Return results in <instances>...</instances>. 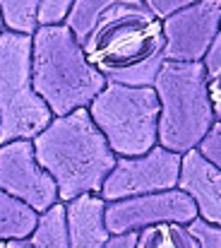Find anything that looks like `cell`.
I'll return each mask as SVG.
<instances>
[{"mask_svg": "<svg viewBox=\"0 0 221 248\" xmlns=\"http://www.w3.org/2000/svg\"><path fill=\"white\" fill-rule=\"evenodd\" d=\"M195 217H197V205L180 188L113 200V202H106V210H103V222H106L108 234L140 232V229L166 224V222L190 224Z\"/></svg>", "mask_w": 221, "mask_h": 248, "instance_id": "cell-8", "label": "cell"}, {"mask_svg": "<svg viewBox=\"0 0 221 248\" xmlns=\"http://www.w3.org/2000/svg\"><path fill=\"white\" fill-rule=\"evenodd\" d=\"M116 2H120V0H73V5L65 15V24L70 27V31L77 36L79 44L89 36L99 15L106 12ZM137 2H145V0H137Z\"/></svg>", "mask_w": 221, "mask_h": 248, "instance_id": "cell-16", "label": "cell"}, {"mask_svg": "<svg viewBox=\"0 0 221 248\" xmlns=\"http://www.w3.org/2000/svg\"><path fill=\"white\" fill-rule=\"evenodd\" d=\"M63 205H65L70 248H103L111 236L103 222L106 200L101 195H79Z\"/></svg>", "mask_w": 221, "mask_h": 248, "instance_id": "cell-12", "label": "cell"}, {"mask_svg": "<svg viewBox=\"0 0 221 248\" xmlns=\"http://www.w3.org/2000/svg\"><path fill=\"white\" fill-rule=\"evenodd\" d=\"M73 0H41L39 5V24H58L65 22V15L70 10Z\"/></svg>", "mask_w": 221, "mask_h": 248, "instance_id": "cell-21", "label": "cell"}, {"mask_svg": "<svg viewBox=\"0 0 221 248\" xmlns=\"http://www.w3.org/2000/svg\"><path fill=\"white\" fill-rule=\"evenodd\" d=\"M154 89L161 104L159 145L185 155L214 125V106L207 89V70L202 61H163Z\"/></svg>", "mask_w": 221, "mask_h": 248, "instance_id": "cell-4", "label": "cell"}, {"mask_svg": "<svg viewBox=\"0 0 221 248\" xmlns=\"http://www.w3.org/2000/svg\"><path fill=\"white\" fill-rule=\"evenodd\" d=\"M53 121L31 82V34L0 31V145L34 140Z\"/></svg>", "mask_w": 221, "mask_h": 248, "instance_id": "cell-5", "label": "cell"}, {"mask_svg": "<svg viewBox=\"0 0 221 248\" xmlns=\"http://www.w3.org/2000/svg\"><path fill=\"white\" fill-rule=\"evenodd\" d=\"M205 70H207V89H209V99L214 106V116L221 121V34L214 39L212 48L207 51V56L202 58Z\"/></svg>", "mask_w": 221, "mask_h": 248, "instance_id": "cell-18", "label": "cell"}, {"mask_svg": "<svg viewBox=\"0 0 221 248\" xmlns=\"http://www.w3.org/2000/svg\"><path fill=\"white\" fill-rule=\"evenodd\" d=\"M137 246V232H125V234H111L103 248H135Z\"/></svg>", "mask_w": 221, "mask_h": 248, "instance_id": "cell-23", "label": "cell"}, {"mask_svg": "<svg viewBox=\"0 0 221 248\" xmlns=\"http://www.w3.org/2000/svg\"><path fill=\"white\" fill-rule=\"evenodd\" d=\"M135 248H200L197 239L190 234L188 224H154L137 232V246Z\"/></svg>", "mask_w": 221, "mask_h": 248, "instance_id": "cell-15", "label": "cell"}, {"mask_svg": "<svg viewBox=\"0 0 221 248\" xmlns=\"http://www.w3.org/2000/svg\"><path fill=\"white\" fill-rule=\"evenodd\" d=\"M89 116L118 157H137L159 145L161 104L154 87L106 82L89 104Z\"/></svg>", "mask_w": 221, "mask_h": 248, "instance_id": "cell-6", "label": "cell"}, {"mask_svg": "<svg viewBox=\"0 0 221 248\" xmlns=\"http://www.w3.org/2000/svg\"><path fill=\"white\" fill-rule=\"evenodd\" d=\"M163 29L145 2L120 0L99 15L94 29L82 41L91 65L106 82L154 87L163 65Z\"/></svg>", "mask_w": 221, "mask_h": 248, "instance_id": "cell-1", "label": "cell"}, {"mask_svg": "<svg viewBox=\"0 0 221 248\" xmlns=\"http://www.w3.org/2000/svg\"><path fill=\"white\" fill-rule=\"evenodd\" d=\"M31 82L53 116H65L89 108L106 78L91 65L70 27L58 22L39 24L31 34Z\"/></svg>", "mask_w": 221, "mask_h": 248, "instance_id": "cell-3", "label": "cell"}, {"mask_svg": "<svg viewBox=\"0 0 221 248\" xmlns=\"http://www.w3.org/2000/svg\"><path fill=\"white\" fill-rule=\"evenodd\" d=\"M180 157L183 155L171 152L161 145L151 147L149 152L137 157H118L116 166L106 176L99 195L106 202H113V200H123L133 195L178 188Z\"/></svg>", "mask_w": 221, "mask_h": 248, "instance_id": "cell-7", "label": "cell"}, {"mask_svg": "<svg viewBox=\"0 0 221 248\" xmlns=\"http://www.w3.org/2000/svg\"><path fill=\"white\" fill-rule=\"evenodd\" d=\"M5 29V19H2V10H0V31Z\"/></svg>", "mask_w": 221, "mask_h": 248, "instance_id": "cell-25", "label": "cell"}, {"mask_svg": "<svg viewBox=\"0 0 221 248\" xmlns=\"http://www.w3.org/2000/svg\"><path fill=\"white\" fill-rule=\"evenodd\" d=\"M163 61H202L221 34V0H200L161 19Z\"/></svg>", "mask_w": 221, "mask_h": 248, "instance_id": "cell-10", "label": "cell"}, {"mask_svg": "<svg viewBox=\"0 0 221 248\" xmlns=\"http://www.w3.org/2000/svg\"><path fill=\"white\" fill-rule=\"evenodd\" d=\"M34 248H70L68 241V219H65V205L56 202L46 212L39 215L36 229L29 236Z\"/></svg>", "mask_w": 221, "mask_h": 248, "instance_id": "cell-14", "label": "cell"}, {"mask_svg": "<svg viewBox=\"0 0 221 248\" xmlns=\"http://www.w3.org/2000/svg\"><path fill=\"white\" fill-rule=\"evenodd\" d=\"M197 152L221 171V121H214V125L209 128V133L200 140Z\"/></svg>", "mask_w": 221, "mask_h": 248, "instance_id": "cell-20", "label": "cell"}, {"mask_svg": "<svg viewBox=\"0 0 221 248\" xmlns=\"http://www.w3.org/2000/svg\"><path fill=\"white\" fill-rule=\"evenodd\" d=\"M188 229L197 239L200 248H221V224H212L202 217H195L188 224Z\"/></svg>", "mask_w": 221, "mask_h": 248, "instance_id": "cell-19", "label": "cell"}, {"mask_svg": "<svg viewBox=\"0 0 221 248\" xmlns=\"http://www.w3.org/2000/svg\"><path fill=\"white\" fill-rule=\"evenodd\" d=\"M31 142L39 164L58 186L60 202H70L79 195H99L118 159L103 133L91 121L89 108L53 116Z\"/></svg>", "mask_w": 221, "mask_h": 248, "instance_id": "cell-2", "label": "cell"}, {"mask_svg": "<svg viewBox=\"0 0 221 248\" xmlns=\"http://www.w3.org/2000/svg\"><path fill=\"white\" fill-rule=\"evenodd\" d=\"M178 188L192 198L197 205V217L221 224V171L207 162L197 147L180 157Z\"/></svg>", "mask_w": 221, "mask_h": 248, "instance_id": "cell-11", "label": "cell"}, {"mask_svg": "<svg viewBox=\"0 0 221 248\" xmlns=\"http://www.w3.org/2000/svg\"><path fill=\"white\" fill-rule=\"evenodd\" d=\"M39 5L41 0H0L5 29L22 31V34H34L39 27Z\"/></svg>", "mask_w": 221, "mask_h": 248, "instance_id": "cell-17", "label": "cell"}, {"mask_svg": "<svg viewBox=\"0 0 221 248\" xmlns=\"http://www.w3.org/2000/svg\"><path fill=\"white\" fill-rule=\"evenodd\" d=\"M39 212H34L22 200L0 190V241H19L29 239L36 229Z\"/></svg>", "mask_w": 221, "mask_h": 248, "instance_id": "cell-13", "label": "cell"}, {"mask_svg": "<svg viewBox=\"0 0 221 248\" xmlns=\"http://www.w3.org/2000/svg\"><path fill=\"white\" fill-rule=\"evenodd\" d=\"M0 248H34L29 239H19V241H0Z\"/></svg>", "mask_w": 221, "mask_h": 248, "instance_id": "cell-24", "label": "cell"}, {"mask_svg": "<svg viewBox=\"0 0 221 248\" xmlns=\"http://www.w3.org/2000/svg\"><path fill=\"white\" fill-rule=\"evenodd\" d=\"M0 190L22 200L39 215L60 202L58 186L39 164L31 140H10L0 145Z\"/></svg>", "mask_w": 221, "mask_h": 248, "instance_id": "cell-9", "label": "cell"}, {"mask_svg": "<svg viewBox=\"0 0 221 248\" xmlns=\"http://www.w3.org/2000/svg\"><path fill=\"white\" fill-rule=\"evenodd\" d=\"M195 2H200V0H145L147 10L156 19H166V17L176 15L178 10H185Z\"/></svg>", "mask_w": 221, "mask_h": 248, "instance_id": "cell-22", "label": "cell"}]
</instances>
